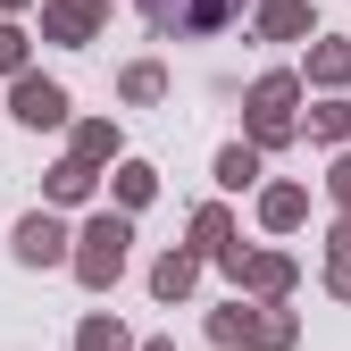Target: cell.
I'll use <instances>...</instances> for the list:
<instances>
[{"instance_id":"obj_1","label":"cell","mask_w":351,"mask_h":351,"mask_svg":"<svg viewBox=\"0 0 351 351\" xmlns=\"http://www.w3.org/2000/svg\"><path fill=\"white\" fill-rule=\"evenodd\" d=\"M143 9H151L159 34H217V25L243 9V0H143Z\"/></svg>"}]
</instances>
